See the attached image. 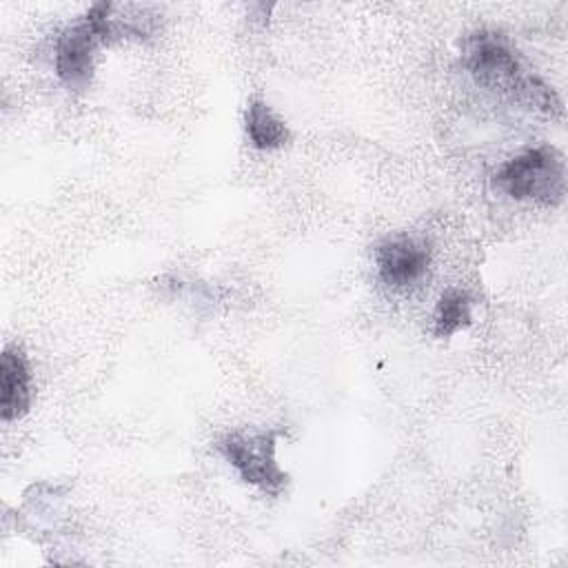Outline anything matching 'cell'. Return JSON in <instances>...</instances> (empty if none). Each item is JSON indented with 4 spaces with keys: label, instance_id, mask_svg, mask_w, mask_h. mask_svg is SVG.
<instances>
[{
    "label": "cell",
    "instance_id": "cell-1",
    "mask_svg": "<svg viewBox=\"0 0 568 568\" xmlns=\"http://www.w3.org/2000/svg\"><path fill=\"white\" fill-rule=\"evenodd\" d=\"M459 60L484 89L513 95L517 102L550 115L561 111L557 93L541 78L526 73L506 33L495 29H477L468 33L462 40Z\"/></svg>",
    "mask_w": 568,
    "mask_h": 568
},
{
    "label": "cell",
    "instance_id": "cell-6",
    "mask_svg": "<svg viewBox=\"0 0 568 568\" xmlns=\"http://www.w3.org/2000/svg\"><path fill=\"white\" fill-rule=\"evenodd\" d=\"M33 402V375L27 353L20 346H4L0 355V417L16 422Z\"/></svg>",
    "mask_w": 568,
    "mask_h": 568
},
{
    "label": "cell",
    "instance_id": "cell-4",
    "mask_svg": "<svg viewBox=\"0 0 568 568\" xmlns=\"http://www.w3.org/2000/svg\"><path fill=\"white\" fill-rule=\"evenodd\" d=\"M277 442L280 430H233L215 442V450L244 484L277 497L288 484V475L277 462Z\"/></svg>",
    "mask_w": 568,
    "mask_h": 568
},
{
    "label": "cell",
    "instance_id": "cell-5",
    "mask_svg": "<svg viewBox=\"0 0 568 568\" xmlns=\"http://www.w3.org/2000/svg\"><path fill=\"white\" fill-rule=\"evenodd\" d=\"M430 262V244L419 235L397 233L384 237L375 246L377 275L386 286L395 291H404L419 284L426 277Z\"/></svg>",
    "mask_w": 568,
    "mask_h": 568
},
{
    "label": "cell",
    "instance_id": "cell-8",
    "mask_svg": "<svg viewBox=\"0 0 568 568\" xmlns=\"http://www.w3.org/2000/svg\"><path fill=\"white\" fill-rule=\"evenodd\" d=\"M473 297L464 288H448L439 295L433 311V335L453 337L473 322Z\"/></svg>",
    "mask_w": 568,
    "mask_h": 568
},
{
    "label": "cell",
    "instance_id": "cell-7",
    "mask_svg": "<svg viewBox=\"0 0 568 568\" xmlns=\"http://www.w3.org/2000/svg\"><path fill=\"white\" fill-rule=\"evenodd\" d=\"M244 131L251 146L257 151H277L291 142L288 124L262 98H253L246 104Z\"/></svg>",
    "mask_w": 568,
    "mask_h": 568
},
{
    "label": "cell",
    "instance_id": "cell-3",
    "mask_svg": "<svg viewBox=\"0 0 568 568\" xmlns=\"http://www.w3.org/2000/svg\"><path fill=\"white\" fill-rule=\"evenodd\" d=\"M493 182L513 200L559 206L566 197V160L555 146H530L506 160Z\"/></svg>",
    "mask_w": 568,
    "mask_h": 568
},
{
    "label": "cell",
    "instance_id": "cell-2",
    "mask_svg": "<svg viewBox=\"0 0 568 568\" xmlns=\"http://www.w3.org/2000/svg\"><path fill=\"white\" fill-rule=\"evenodd\" d=\"M111 40H118L113 4L95 2L75 22L67 24L55 40L53 69L58 80L71 91L89 89L98 49Z\"/></svg>",
    "mask_w": 568,
    "mask_h": 568
}]
</instances>
